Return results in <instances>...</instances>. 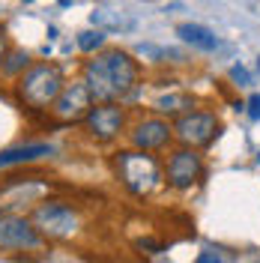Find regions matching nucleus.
I'll return each instance as SVG.
<instances>
[{"label": "nucleus", "mask_w": 260, "mask_h": 263, "mask_svg": "<svg viewBox=\"0 0 260 263\" xmlns=\"http://www.w3.org/2000/svg\"><path fill=\"white\" fill-rule=\"evenodd\" d=\"M156 114H168V117H179V114H185L189 108H192V96H185V93H168V96L162 99H156Z\"/></svg>", "instance_id": "ddd939ff"}, {"label": "nucleus", "mask_w": 260, "mask_h": 263, "mask_svg": "<svg viewBox=\"0 0 260 263\" xmlns=\"http://www.w3.org/2000/svg\"><path fill=\"white\" fill-rule=\"evenodd\" d=\"M63 69L57 63H33L27 66L15 81V90H18V99L27 105V108H51V102L57 99V93L63 90Z\"/></svg>", "instance_id": "f03ea898"}, {"label": "nucleus", "mask_w": 260, "mask_h": 263, "mask_svg": "<svg viewBox=\"0 0 260 263\" xmlns=\"http://www.w3.org/2000/svg\"><path fill=\"white\" fill-rule=\"evenodd\" d=\"M45 156H54L51 144H27V147H12L0 153V167H12V164H30L39 162Z\"/></svg>", "instance_id": "9b49d317"}, {"label": "nucleus", "mask_w": 260, "mask_h": 263, "mask_svg": "<svg viewBox=\"0 0 260 263\" xmlns=\"http://www.w3.org/2000/svg\"><path fill=\"white\" fill-rule=\"evenodd\" d=\"M42 233L36 230L30 218L24 215H0V248L9 251H24V248H39Z\"/></svg>", "instance_id": "1a4fd4ad"}, {"label": "nucleus", "mask_w": 260, "mask_h": 263, "mask_svg": "<svg viewBox=\"0 0 260 263\" xmlns=\"http://www.w3.org/2000/svg\"><path fill=\"white\" fill-rule=\"evenodd\" d=\"M21 3H33V0H21Z\"/></svg>", "instance_id": "5701e85b"}, {"label": "nucleus", "mask_w": 260, "mask_h": 263, "mask_svg": "<svg viewBox=\"0 0 260 263\" xmlns=\"http://www.w3.org/2000/svg\"><path fill=\"white\" fill-rule=\"evenodd\" d=\"M30 221L36 224V230L42 236H51V239H66V236H72L78 230V215H75V210L60 203V200L39 203Z\"/></svg>", "instance_id": "423d86ee"}, {"label": "nucleus", "mask_w": 260, "mask_h": 263, "mask_svg": "<svg viewBox=\"0 0 260 263\" xmlns=\"http://www.w3.org/2000/svg\"><path fill=\"white\" fill-rule=\"evenodd\" d=\"M138 81H141V69L129 51L108 48L96 54L93 60H87V66H84V84H87L93 102L129 99L138 90Z\"/></svg>", "instance_id": "f257e3e1"}, {"label": "nucleus", "mask_w": 260, "mask_h": 263, "mask_svg": "<svg viewBox=\"0 0 260 263\" xmlns=\"http://www.w3.org/2000/svg\"><path fill=\"white\" fill-rule=\"evenodd\" d=\"M200 177H203V159L195 147H179L168 156V162H164L168 185H174L179 192H189L192 185H197Z\"/></svg>", "instance_id": "0eeeda50"}, {"label": "nucleus", "mask_w": 260, "mask_h": 263, "mask_svg": "<svg viewBox=\"0 0 260 263\" xmlns=\"http://www.w3.org/2000/svg\"><path fill=\"white\" fill-rule=\"evenodd\" d=\"M218 132H221V123L210 111H185L174 123V138L182 147H195V149L210 147L212 141L218 138Z\"/></svg>", "instance_id": "20e7f679"}, {"label": "nucleus", "mask_w": 260, "mask_h": 263, "mask_svg": "<svg viewBox=\"0 0 260 263\" xmlns=\"http://www.w3.org/2000/svg\"><path fill=\"white\" fill-rule=\"evenodd\" d=\"M105 45V30H81L78 33V48L84 51V54H96L99 48Z\"/></svg>", "instance_id": "2eb2a0df"}, {"label": "nucleus", "mask_w": 260, "mask_h": 263, "mask_svg": "<svg viewBox=\"0 0 260 263\" xmlns=\"http://www.w3.org/2000/svg\"><path fill=\"white\" fill-rule=\"evenodd\" d=\"M90 108H93V96H90V90H87L84 81L63 84V90L51 102V114L57 117L60 123H81Z\"/></svg>", "instance_id": "6e6552de"}, {"label": "nucleus", "mask_w": 260, "mask_h": 263, "mask_svg": "<svg viewBox=\"0 0 260 263\" xmlns=\"http://www.w3.org/2000/svg\"><path fill=\"white\" fill-rule=\"evenodd\" d=\"M132 138V147L135 149H146V153H153V149H162L171 144V138H174V126L162 120V117H146L141 120L135 129L129 132Z\"/></svg>", "instance_id": "9d476101"}, {"label": "nucleus", "mask_w": 260, "mask_h": 263, "mask_svg": "<svg viewBox=\"0 0 260 263\" xmlns=\"http://www.w3.org/2000/svg\"><path fill=\"white\" fill-rule=\"evenodd\" d=\"M57 3H60V6H72V0H57Z\"/></svg>", "instance_id": "4be33fe9"}, {"label": "nucleus", "mask_w": 260, "mask_h": 263, "mask_svg": "<svg viewBox=\"0 0 260 263\" xmlns=\"http://www.w3.org/2000/svg\"><path fill=\"white\" fill-rule=\"evenodd\" d=\"M90 21L96 24L99 30H120V27H132V24H123L120 18H114V15H108L105 9H99V12H93L90 15Z\"/></svg>", "instance_id": "dca6fc26"}, {"label": "nucleus", "mask_w": 260, "mask_h": 263, "mask_svg": "<svg viewBox=\"0 0 260 263\" xmlns=\"http://www.w3.org/2000/svg\"><path fill=\"white\" fill-rule=\"evenodd\" d=\"M248 117L251 120H260V93H254V96H248Z\"/></svg>", "instance_id": "f3484780"}, {"label": "nucleus", "mask_w": 260, "mask_h": 263, "mask_svg": "<svg viewBox=\"0 0 260 263\" xmlns=\"http://www.w3.org/2000/svg\"><path fill=\"white\" fill-rule=\"evenodd\" d=\"M230 78H233V81H239V84H248V81H251V75L245 72L243 66H233V69H230Z\"/></svg>", "instance_id": "6ab92c4d"}, {"label": "nucleus", "mask_w": 260, "mask_h": 263, "mask_svg": "<svg viewBox=\"0 0 260 263\" xmlns=\"http://www.w3.org/2000/svg\"><path fill=\"white\" fill-rule=\"evenodd\" d=\"M138 246H141V248H146L150 254H159V251H162V246H159V242H153V239H141Z\"/></svg>", "instance_id": "aec40b11"}, {"label": "nucleus", "mask_w": 260, "mask_h": 263, "mask_svg": "<svg viewBox=\"0 0 260 263\" xmlns=\"http://www.w3.org/2000/svg\"><path fill=\"white\" fill-rule=\"evenodd\" d=\"M117 177L132 195H150L162 180V164L146 149H126L117 153Z\"/></svg>", "instance_id": "7ed1b4c3"}, {"label": "nucleus", "mask_w": 260, "mask_h": 263, "mask_svg": "<svg viewBox=\"0 0 260 263\" xmlns=\"http://www.w3.org/2000/svg\"><path fill=\"white\" fill-rule=\"evenodd\" d=\"M6 33H3V27H0V66H3V57H6Z\"/></svg>", "instance_id": "412c9836"}, {"label": "nucleus", "mask_w": 260, "mask_h": 263, "mask_svg": "<svg viewBox=\"0 0 260 263\" xmlns=\"http://www.w3.org/2000/svg\"><path fill=\"white\" fill-rule=\"evenodd\" d=\"M27 66H30V57H27L24 51H6L0 72H3V75H9V78H18V75H21Z\"/></svg>", "instance_id": "4468645a"}, {"label": "nucleus", "mask_w": 260, "mask_h": 263, "mask_svg": "<svg viewBox=\"0 0 260 263\" xmlns=\"http://www.w3.org/2000/svg\"><path fill=\"white\" fill-rule=\"evenodd\" d=\"M197 263H230V260H225V257H221L218 251H200Z\"/></svg>", "instance_id": "a211bd4d"}, {"label": "nucleus", "mask_w": 260, "mask_h": 263, "mask_svg": "<svg viewBox=\"0 0 260 263\" xmlns=\"http://www.w3.org/2000/svg\"><path fill=\"white\" fill-rule=\"evenodd\" d=\"M177 36L182 39V42H189L192 48H200V51L218 48V39H215V33H212L210 27H203V24H192V21L177 24Z\"/></svg>", "instance_id": "f8f14e48"}, {"label": "nucleus", "mask_w": 260, "mask_h": 263, "mask_svg": "<svg viewBox=\"0 0 260 263\" xmlns=\"http://www.w3.org/2000/svg\"><path fill=\"white\" fill-rule=\"evenodd\" d=\"M81 123H84V132L93 141L111 144L114 138H120V132L126 126V111L117 102H93V108L87 111V117Z\"/></svg>", "instance_id": "39448f33"}]
</instances>
